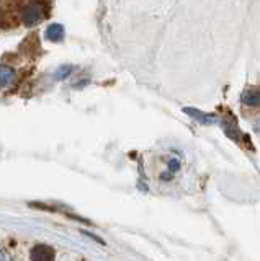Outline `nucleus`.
<instances>
[{
  "mask_svg": "<svg viewBox=\"0 0 260 261\" xmlns=\"http://www.w3.org/2000/svg\"><path fill=\"white\" fill-rule=\"evenodd\" d=\"M192 119L201 122V124H213V122L216 121V116H213V114H206V113H201L198 110H190V108H185L183 110Z\"/></svg>",
  "mask_w": 260,
  "mask_h": 261,
  "instance_id": "obj_5",
  "label": "nucleus"
},
{
  "mask_svg": "<svg viewBox=\"0 0 260 261\" xmlns=\"http://www.w3.org/2000/svg\"><path fill=\"white\" fill-rule=\"evenodd\" d=\"M7 258H9V256H7L5 253H0V259H7Z\"/></svg>",
  "mask_w": 260,
  "mask_h": 261,
  "instance_id": "obj_9",
  "label": "nucleus"
},
{
  "mask_svg": "<svg viewBox=\"0 0 260 261\" xmlns=\"http://www.w3.org/2000/svg\"><path fill=\"white\" fill-rule=\"evenodd\" d=\"M70 73H72V67H70V65H62V67H59L58 72H56V79H58V80H64V79H67Z\"/></svg>",
  "mask_w": 260,
  "mask_h": 261,
  "instance_id": "obj_7",
  "label": "nucleus"
},
{
  "mask_svg": "<svg viewBox=\"0 0 260 261\" xmlns=\"http://www.w3.org/2000/svg\"><path fill=\"white\" fill-rule=\"evenodd\" d=\"M30 258L33 261H51L56 258V251L54 248L48 247V245H38L30 253Z\"/></svg>",
  "mask_w": 260,
  "mask_h": 261,
  "instance_id": "obj_2",
  "label": "nucleus"
},
{
  "mask_svg": "<svg viewBox=\"0 0 260 261\" xmlns=\"http://www.w3.org/2000/svg\"><path fill=\"white\" fill-rule=\"evenodd\" d=\"M46 16L43 4H39L38 0L30 2L21 8V20L25 23V27H35Z\"/></svg>",
  "mask_w": 260,
  "mask_h": 261,
  "instance_id": "obj_1",
  "label": "nucleus"
},
{
  "mask_svg": "<svg viewBox=\"0 0 260 261\" xmlns=\"http://www.w3.org/2000/svg\"><path fill=\"white\" fill-rule=\"evenodd\" d=\"M15 80V70L9 65H0V88L9 87Z\"/></svg>",
  "mask_w": 260,
  "mask_h": 261,
  "instance_id": "obj_6",
  "label": "nucleus"
},
{
  "mask_svg": "<svg viewBox=\"0 0 260 261\" xmlns=\"http://www.w3.org/2000/svg\"><path fill=\"white\" fill-rule=\"evenodd\" d=\"M82 233H84V235H87V237H90L92 240H97V242H99V243H102V245L105 243V242H103L102 239H99V237H97V235H93V233H88V232H82Z\"/></svg>",
  "mask_w": 260,
  "mask_h": 261,
  "instance_id": "obj_8",
  "label": "nucleus"
},
{
  "mask_svg": "<svg viewBox=\"0 0 260 261\" xmlns=\"http://www.w3.org/2000/svg\"><path fill=\"white\" fill-rule=\"evenodd\" d=\"M44 38L48 41H53V43H59V41L64 39V27L59 23L48 27L46 31H44Z\"/></svg>",
  "mask_w": 260,
  "mask_h": 261,
  "instance_id": "obj_4",
  "label": "nucleus"
},
{
  "mask_svg": "<svg viewBox=\"0 0 260 261\" xmlns=\"http://www.w3.org/2000/svg\"><path fill=\"white\" fill-rule=\"evenodd\" d=\"M242 101L247 106H258L260 105V88L247 87L242 93Z\"/></svg>",
  "mask_w": 260,
  "mask_h": 261,
  "instance_id": "obj_3",
  "label": "nucleus"
}]
</instances>
